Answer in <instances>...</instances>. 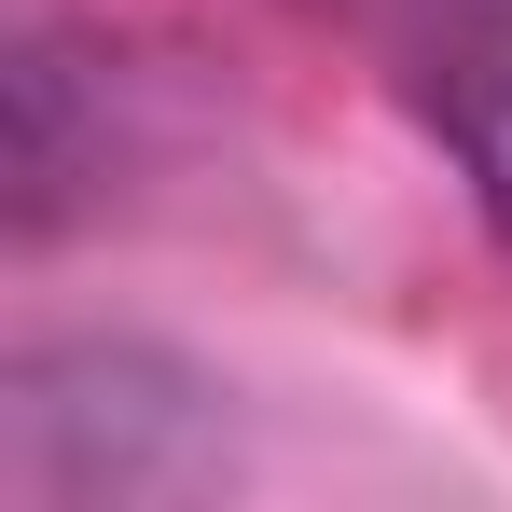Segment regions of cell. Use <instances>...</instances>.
<instances>
[{"mask_svg":"<svg viewBox=\"0 0 512 512\" xmlns=\"http://www.w3.org/2000/svg\"><path fill=\"white\" fill-rule=\"evenodd\" d=\"M416 97V125L443 139V167L471 180V208H485V236L512 250V42H471V56H443Z\"/></svg>","mask_w":512,"mask_h":512,"instance_id":"obj_2","label":"cell"},{"mask_svg":"<svg viewBox=\"0 0 512 512\" xmlns=\"http://www.w3.org/2000/svg\"><path fill=\"white\" fill-rule=\"evenodd\" d=\"M333 28H360L374 56H388V84H429L443 56H471V42H512V0H319Z\"/></svg>","mask_w":512,"mask_h":512,"instance_id":"obj_3","label":"cell"},{"mask_svg":"<svg viewBox=\"0 0 512 512\" xmlns=\"http://www.w3.org/2000/svg\"><path fill=\"white\" fill-rule=\"evenodd\" d=\"M0 471L28 512L180 499L222 471V402L153 346H28L0 388Z\"/></svg>","mask_w":512,"mask_h":512,"instance_id":"obj_1","label":"cell"}]
</instances>
